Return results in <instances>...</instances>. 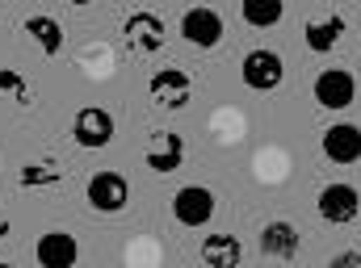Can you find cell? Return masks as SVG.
<instances>
[{
  "instance_id": "6da1fadb",
  "label": "cell",
  "mask_w": 361,
  "mask_h": 268,
  "mask_svg": "<svg viewBox=\"0 0 361 268\" xmlns=\"http://www.w3.org/2000/svg\"><path fill=\"white\" fill-rule=\"evenodd\" d=\"M219 210V197L206 189V184H185L173 193V218L180 226H206Z\"/></svg>"
},
{
  "instance_id": "7a4b0ae2",
  "label": "cell",
  "mask_w": 361,
  "mask_h": 268,
  "mask_svg": "<svg viewBox=\"0 0 361 268\" xmlns=\"http://www.w3.org/2000/svg\"><path fill=\"white\" fill-rule=\"evenodd\" d=\"M240 76H244V84L252 92H273L281 80H286V59L277 55V51H248L244 55V63H240Z\"/></svg>"
},
{
  "instance_id": "3957f363",
  "label": "cell",
  "mask_w": 361,
  "mask_h": 268,
  "mask_svg": "<svg viewBox=\"0 0 361 268\" xmlns=\"http://www.w3.org/2000/svg\"><path fill=\"white\" fill-rule=\"evenodd\" d=\"M72 139L89 151H101L114 143V113L101 109V105H85L76 117H72Z\"/></svg>"
},
{
  "instance_id": "277c9868",
  "label": "cell",
  "mask_w": 361,
  "mask_h": 268,
  "mask_svg": "<svg viewBox=\"0 0 361 268\" xmlns=\"http://www.w3.org/2000/svg\"><path fill=\"white\" fill-rule=\"evenodd\" d=\"M122 34H126V46H130V51H139V55H156V51L164 46V17L139 8V13L126 17Z\"/></svg>"
},
{
  "instance_id": "5b68a950",
  "label": "cell",
  "mask_w": 361,
  "mask_h": 268,
  "mask_svg": "<svg viewBox=\"0 0 361 268\" xmlns=\"http://www.w3.org/2000/svg\"><path fill=\"white\" fill-rule=\"evenodd\" d=\"M152 105H160V109H169V113H177L189 105V96H193V84H189V76L180 72V68H160L156 76H152Z\"/></svg>"
},
{
  "instance_id": "8992f818",
  "label": "cell",
  "mask_w": 361,
  "mask_h": 268,
  "mask_svg": "<svg viewBox=\"0 0 361 268\" xmlns=\"http://www.w3.org/2000/svg\"><path fill=\"white\" fill-rule=\"evenodd\" d=\"M34 260H38V268H76L80 243H76V235H68V231H47V235H38V243H34Z\"/></svg>"
},
{
  "instance_id": "52a82bcc",
  "label": "cell",
  "mask_w": 361,
  "mask_h": 268,
  "mask_svg": "<svg viewBox=\"0 0 361 268\" xmlns=\"http://www.w3.org/2000/svg\"><path fill=\"white\" fill-rule=\"evenodd\" d=\"M180 34H185V42H193V46L210 51V46H219V42H223V17H219L214 8H206V4L185 8V17H180Z\"/></svg>"
},
{
  "instance_id": "ba28073f",
  "label": "cell",
  "mask_w": 361,
  "mask_h": 268,
  "mask_svg": "<svg viewBox=\"0 0 361 268\" xmlns=\"http://www.w3.org/2000/svg\"><path fill=\"white\" fill-rule=\"evenodd\" d=\"M126 201H130V184L122 172H97L89 180V205L97 214H118L126 210Z\"/></svg>"
},
{
  "instance_id": "9c48e42d",
  "label": "cell",
  "mask_w": 361,
  "mask_h": 268,
  "mask_svg": "<svg viewBox=\"0 0 361 268\" xmlns=\"http://www.w3.org/2000/svg\"><path fill=\"white\" fill-rule=\"evenodd\" d=\"M361 210V193L353 184H324L319 189V218L324 222H336V226H345V222H353Z\"/></svg>"
},
{
  "instance_id": "30bf717a",
  "label": "cell",
  "mask_w": 361,
  "mask_h": 268,
  "mask_svg": "<svg viewBox=\"0 0 361 268\" xmlns=\"http://www.w3.org/2000/svg\"><path fill=\"white\" fill-rule=\"evenodd\" d=\"M353 96H357V80H353V72H345V68H328V72H319V80H315V101H319L324 109H349Z\"/></svg>"
},
{
  "instance_id": "8fae6325",
  "label": "cell",
  "mask_w": 361,
  "mask_h": 268,
  "mask_svg": "<svg viewBox=\"0 0 361 268\" xmlns=\"http://www.w3.org/2000/svg\"><path fill=\"white\" fill-rule=\"evenodd\" d=\"M324 155L332 164H357L361 160V126L353 122H336L324 130Z\"/></svg>"
},
{
  "instance_id": "7c38bea8",
  "label": "cell",
  "mask_w": 361,
  "mask_h": 268,
  "mask_svg": "<svg viewBox=\"0 0 361 268\" xmlns=\"http://www.w3.org/2000/svg\"><path fill=\"white\" fill-rule=\"evenodd\" d=\"M180 164H185V139L173 134V130H160L152 139V147H147V168L169 177V172H177Z\"/></svg>"
},
{
  "instance_id": "4fadbf2b",
  "label": "cell",
  "mask_w": 361,
  "mask_h": 268,
  "mask_svg": "<svg viewBox=\"0 0 361 268\" xmlns=\"http://www.w3.org/2000/svg\"><path fill=\"white\" fill-rule=\"evenodd\" d=\"M261 252L269 260H294L298 256V226L277 218V222H265L261 226Z\"/></svg>"
},
{
  "instance_id": "5bb4252c",
  "label": "cell",
  "mask_w": 361,
  "mask_h": 268,
  "mask_svg": "<svg viewBox=\"0 0 361 268\" xmlns=\"http://www.w3.org/2000/svg\"><path fill=\"white\" fill-rule=\"evenodd\" d=\"M197 256H202L206 268H240V260H244V243H240L235 235H206L202 248H197Z\"/></svg>"
},
{
  "instance_id": "9a60e30c",
  "label": "cell",
  "mask_w": 361,
  "mask_h": 268,
  "mask_svg": "<svg viewBox=\"0 0 361 268\" xmlns=\"http://www.w3.org/2000/svg\"><path fill=\"white\" fill-rule=\"evenodd\" d=\"M21 30L38 42V51H42V55H59V51H63V25H59L55 17L34 13V17H25V25H21Z\"/></svg>"
},
{
  "instance_id": "2e32d148",
  "label": "cell",
  "mask_w": 361,
  "mask_h": 268,
  "mask_svg": "<svg viewBox=\"0 0 361 268\" xmlns=\"http://www.w3.org/2000/svg\"><path fill=\"white\" fill-rule=\"evenodd\" d=\"M341 34H345V17H341V13H328V17L307 21V46H311L315 55H328V51L341 42Z\"/></svg>"
},
{
  "instance_id": "e0dca14e",
  "label": "cell",
  "mask_w": 361,
  "mask_h": 268,
  "mask_svg": "<svg viewBox=\"0 0 361 268\" xmlns=\"http://www.w3.org/2000/svg\"><path fill=\"white\" fill-rule=\"evenodd\" d=\"M240 17H244L248 25L269 30V25H277V21L286 17V4H281V0H244V4H240Z\"/></svg>"
},
{
  "instance_id": "ac0fdd59",
  "label": "cell",
  "mask_w": 361,
  "mask_h": 268,
  "mask_svg": "<svg viewBox=\"0 0 361 268\" xmlns=\"http://www.w3.org/2000/svg\"><path fill=\"white\" fill-rule=\"evenodd\" d=\"M59 177H63L59 160H34V164H25V168L17 172V184H21V189H42V184H55Z\"/></svg>"
},
{
  "instance_id": "d6986e66",
  "label": "cell",
  "mask_w": 361,
  "mask_h": 268,
  "mask_svg": "<svg viewBox=\"0 0 361 268\" xmlns=\"http://www.w3.org/2000/svg\"><path fill=\"white\" fill-rule=\"evenodd\" d=\"M0 96H17V101L25 105V101H30V84H25V76L13 72V68H0Z\"/></svg>"
},
{
  "instance_id": "ffe728a7",
  "label": "cell",
  "mask_w": 361,
  "mask_h": 268,
  "mask_svg": "<svg viewBox=\"0 0 361 268\" xmlns=\"http://www.w3.org/2000/svg\"><path fill=\"white\" fill-rule=\"evenodd\" d=\"M328 268H361V252H336Z\"/></svg>"
},
{
  "instance_id": "44dd1931",
  "label": "cell",
  "mask_w": 361,
  "mask_h": 268,
  "mask_svg": "<svg viewBox=\"0 0 361 268\" xmlns=\"http://www.w3.org/2000/svg\"><path fill=\"white\" fill-rule=\"evenodd\" d=\"M0 268H17V264H4V260H0Z\"/></svg>"
}]
</instances>
